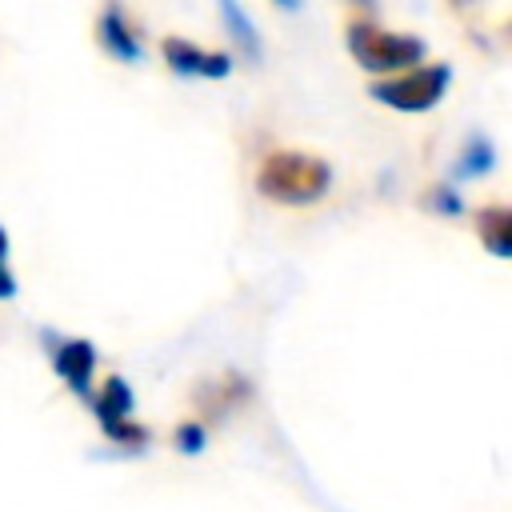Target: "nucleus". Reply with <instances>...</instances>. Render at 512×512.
I'll list each match as a JSON object with an SVG mask.
<instances>
[{"instance_id": "0eeeda50", "label": "nucleus", "mask_w": 512, "mask_h": 512, "mask_svg": "<svg viewBox=\"0 0 512 512\" xmlns=\"http://www.w3.org/2000/svg\"><path fill=\"white\" fill-rule=\"evenodd\" d=\"M100 40H104L120 60H140V44L120 28V16H116V12L104 16V32H100Z\"/></svg>"}, {"instance_id": "6e6552de", "label": "nucleus", "mask_w": 512, "mask_h": 512, "mask_svg": "<svg viewBox=\"0 0 512 512\" xmlns=\"http://www.w3.org/2000/svg\"><path fill=\"white\" fill-rule=\"evenodd\" d=\"M220 12H224V20H232V28H236V40L244 44V52H248V56H256V52H260V44H256V36H252V28H248L244 12H240L236 4H224Z\"/></svg>"}, {"instance_id": "9b49d317", "label": "nucleus", "mask_w": 512, "mask_h": 512, "mask_svg": "<svg viewBox=\"0 0 512 512\" xmlns=\"http://www.w3.org/2000/svg\"><path fill=\"white\" fill-rule=\"evenodd\" d=\"M204 436H200V428H180V444H184V452H196V444H200Z\"/></svg>"}, {"instance_id": "9d476101", "label": "nucleus", "mask_w": 512, "mask_h": 512, "mask_svg": "<svg viewBox=\"0 0 512 512\" xmlns=\"http://www.w3.org/2000/svg\"><path fill=\"white\" fill-rule=\"evenodd\" d=\"M4 248H8V240H4V232H0V296H12V276L4 272Z\"/></svg>"}, {"instance_id": "20e7f679", "label": "nucleus", "mask_w": 512, "mask_h": 512, "mask_svg": "<svg viewBox=\"0 0 512 512\" xmlns=\"http://www.w3.org/2000/svg\"><path fill=\"white\" fill-rule=\"evenodd\" d=\"M92 360H96V352H92L84 340H72V344H64V348L56 352V368L68 376V384H72L76 392H88V372H92Z\"/></svg>"}, {"instance_id": "f257e3e1", "label": "nucleus", "mask_w": 512, "mask_h": 512, "mask_svg": "<svg viewBox=\"0 0 512 512\" xmlns=\"http://www.w3.org/2000/svg\"><path fill=\"white\" fill-rule=\"evenodd\" d=\"M328 184V168L312 156H272L260 172V188L276 200H312Z\"/></svg>"}, {"instance_id": "f03ea898", "label": "nucleus", "mask_w": 512, "mask_h": 512, "mask_svg": "<svg viewBox=\"0 0 512 512\" xmlns=\"http://www.w3.org/2000/svg\"><path fill=\"white\" fill-rule=\"evenodd\" d=\"M348 48L364 60V68H400V64L420 60V52H424V44H420V40L384 36V32H372V28H352Z\"/></svg>"}, {"instance_id": "423d86ee", "label": "nucleus", "mask_w": 512, "mask_h": 512, "mask_svg": "<svg viewBox=\"0 0 512 512\" xmlns=\"http://www.w3.org/2000/svg\"><path fill=\"white\" fill-rule=\"evenodd\" d=\"M128 408H132V392H128V384H124V380H108V388H104V396H100V416H104L108 432L116 428L120 416H128Z\"/></svg>"}, {"instance_id": "39448f33", "label": "nucleus", "mask_w": 512, "mask_h": 512, "mask_svg": "<svg viewBox=\"0 0 512 512\" xmlns=\"http://www.w3.org/2000/svg\"><path fill=\"white\" fill-rule=\"evenodd\" d=\"M168 60L176 72H204V76H224L228 72V60L224 56H204L180 40H168Z\"/></svg>"}, {"instance_id": "7ed1b4c3", "label": "nucleus", "mask_w": 512, "mask_h": 512, "mask_svg": "<svg viewBox=\"0 0 512 512\" xmlns=\"http://www.w3.org/2000/svg\"><path fill=\"white\" fill-rule=\"evenodd\" d=\"M444 84H448V68H420L416 76H408V80H396V84H380L376 88V96L380 100H388V104H396V108H432L436 100H440V92H444Z\"/></svg>"}, {"instance_id": "1a4fd4ad", "label": "nucleus", "mask_w": 512, "mask_h": 512, "mask_svg": "<svg viewBox=\"0 0 512 512\" xmlns=\"http://www.w3.org/2000/svg\"><path fill=\"white\" fill-rule=\"evenodd\" d=\"M468 164H460V176H472V172H484L488 164H492V148L484 144V140H472L468 144V156H464Z\"/></svg>"}]
</instances>
